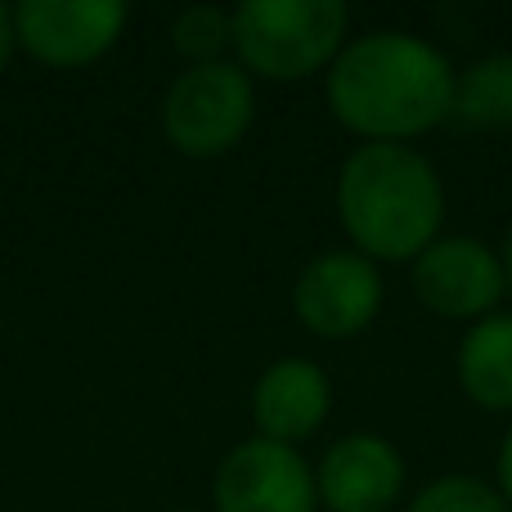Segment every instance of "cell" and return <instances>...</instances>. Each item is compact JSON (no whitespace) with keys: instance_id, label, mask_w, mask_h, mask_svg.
Wrapping results in <instances>:
<instances>
[{"instance_id":"cell-4","label":"cell","mask_w":512,"mask_h":512,"mask_svg":"<svg viewBox=\"0 0 512 512\" xmlns=\"http://www.w3.org/2000/svg\"><path fill=\"white\" fill-rule=\"evenodd\" d=\"M252 117V77L230 59L185 68L162 99V131L185 158H225L252 131Z\"/></svg>"},{"instance_id":"cell-2","label":"cell","mask_w":512,"mask_h":512,"mask_svg":"<svg viewBox=\"0 0 512 512\" xmlns=\"http://www.w3.org/2000/svg\"><path fill=\"white\" fill-rule=\"evenodd\" d=\"M337 216L369 261H418L445 221V185L409 144H360L337 176Z\"/></svg>"},{"instance_id":"cell-13","label":"cell","mask_w":512,"mask_h":512,"mask_svg":"<svg viewBox=\"0 0 512 512\" xmlns=\"http://www.w3.org/2000/svg\"><path fill=\"white\" fill-rule=\"evenodd\" d=\"M171 45L180 59H189V68L198 63H221L225 45H234V9L221 5H189L171 23Z\"/></svg>"},{"instance_id":"cell-8","label":"cell","mask_w":512,"mask_h":512,"mask_svg":"<svg viewBox=\"0 0 512 512\" xmlns=\"http://www.w3.org/2000/svg\"><path fill=\"white\" fill-rule=\"evenodd\" d=\"M414 292L441 319H486L508 292L504 256L481 239H436L414 261Z\"/></svg>"},{"instance_id":"cell-11","label":"cell","mask_w":512,"mask_h":512,"mask_svg":"<svg viewBox=\"0 0 512 512\" xmlns=\"http://www.w3.org/2000/svg\"><path fill=\"white\" fill-rule=\"evenodd\" d=\"M459 387L472 405L490 409V414H512V315L477 319L459 342Z\"/></svg>"},{"instance_id":"cell-3","label":"cell","mask_w":512,"mask_h":512,"mask_svg":"<svg viewBox=\"0 0 512 512\" xmlns=\"http://www.w3.org/2000/svg\"><path fill=\"white\" fill-rule=\"evenodd\" d=\"M351 9L342 0H243L234 9L239 68L265 81H301L333 68Z\"/></svg>"},{"instance_id":"cell-10","label":"cell","mask_w":512,"mask_h":512,"mask_svg":"<svg viewBox=\"0 0 512 512\" xmlns=\"http://www.w3.org/2000/svg\"><path fill=\"white\" fill-rule=\"evenodd\" d=\"M328 409H333V382L315 360H274L270 369L256 378L252 391V418L261 427L265 441L297 445L324 427Z\"/></svg>"},{"instance_id":"cell-12","label":"cell","mask_w":512,"mask_h":512,"mask_svg":"<svg viewBox=\"0 0 512 512\" xmlns=\"http://www.w3.org/2000/svg\"><path fill=\"white\" fill-rule=\"evenodd\" d=\"M454 117L481 131L512 126V54H486L454 72Z\"/></svg>"},{"instance_id":"cell-15","label":"cell","mask_w":512,"mask_h":512,"mask_svg":"<svg viewBox=\"0 0 512 512\" xmlns=\"http://www.w3.org/2000/svg\"><path fill=\"white\" fill-rule=\"evenodd\" d=\"M18 50V32H14V9L0 5V72L9 68V59H14Z\"/></svg>"},{"instance_id":"cell-17","label":"cell","mask_w":512,"mask_h":512,"mask_svg":"<svg viewBox=\"0 0 512 512\" xmlns=\"http://www.w3.org/2000/svg\"><path fill=\"white\" fill-rule=\"evenodd\" d=\"M504 270H508V292H512V234H508V248H504Z\"/></svg>"},{"instance_id":"cell-5","label":"cell","mask_w":512,"mask_h":512,"mask_svg":"<svg viewBox=\"0 0 512 512\" xmlns=\"http://www.w3.org/2000/svg\"><path fill=\"white\" fill-rule=\"evenodd\" d=\"M292 310L306 324V333L324 337V342L360 337L382 310L378 261H369L355 248L319 252L292 288Z\"/></svg>"},{"instance_id":"cell-1","label":"cell","mask_w":512,"mask_h":512,"mask_svg":"<svg viewBox=\"0 0 512 512\" xmlns=\"http://www.w3.org/2000/svg\"><path fill=\"white\" fill-rule=\"evenodd\" d=\"M328 108L364 144H409L454 117V68L414 32H369L328 68Z\"/></svg>"},{"instance_id":"cell-6","label":"cell","mask_w":512,"mask_h":512,"mask_svg":"<svg viewBox=\"0 0 512 512\" xmlns=\"http://www.w3.org/2000/svg\"><path fill=\"white\" fill-rule=\"evenodd\" d=\"M122 27V0H23L14 5L18 50H27L45 68H86L104 59Z\"/></svg>"},{"instance_id":"cell-9","label":"cell","mask_w":512,"mask_h":512,"mask_svg":"<svg viewBox=\"0 0 512 512\" xmlns=\"http://www.w3.org/2000/svg\"><path fill=\"white\" fill-rule=\"evenodd\" d=\"M315 490L333 512H387L405 490V459L378 432H351L324 450Z\"/></svg>"},{"instance_id":"cell-7","label":"cell","mask_w":512,"mask_h":512,"mask_svg":"<svg viewBox=\"0 0 512 512\" xmlns=\"http://www.w3.org/2000/svg\"><path fill=\"white\" fill-rule=\"evenodd\" d=\"M216 512H315L319 490L297 445L252 436L234 445L212 481Z\"/></svg>"},{"instance_id":"cell-14","label":"cell","mask_w":512,"mask_h":512,"mask_svg":"<svg viewBox=\"0 0 512 512\" xmlns=\"http://www.w3.org/2000/svg\"><path fill=\"white\" fill-rule=\"evenodd\" d=\"M409 512H512V508L495 486H486L477 477H441L418 490Z\"/></svg>"},{"instance_id":"cell-16","label":"cell","mask_w":512,"mask_h":512,"mask_svg":"<svg viewBox=\"0 0 512 512\" xmlns=\"http://www.w3.org/2000/svg\"><path fill=\"white\" fill-rule=\"evenodd\" d=\"M499 495H504L512 508V432L504 436V445H499Z\"/></svg>"}]
</instances>
